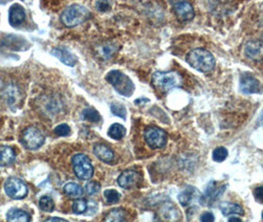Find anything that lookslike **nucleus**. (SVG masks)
Segmentation results:
<instances>
[{"mask_svg": "<svg viewBox=\"0 0 263 222\" xmlns=\"http://www.w3.org/2000/svg\"><path fill=\"white\" fill-rule=\"evenodd\" d=\"M152 82L158 91L165 93L174 88L181 87L183 77L177 71H157L153 74Z\"/></svg>", "mask_w": 263, "mask_h": 222, "instance_id": "nucleus-1", "label": "nucleus"}, {"mask_svg": "<svg viewBox=\"0 0 263 222\" xmlns=\"http://www.w3.org/2000/svg\"><path fill=\"white\" fill-rule=\"evenodd\" d=\"M186 62L197 71L202 73L210 72L216 65L214 56L205 49L192 50L186 57Z\"/></svg>", "mask_w": 263, "mask_h": 222, "instance_id": "nucleus-2", "label": "nucleus"}, {"mask_svg": "<svg viewBox=\"0 0 263 222\" xmlns=\"http://www.w3.org/2000/svg\"><path fill=\"white\" fill-rule=\"evenodd\" d=\"M89 17L90 12L85 6L80 4H72L64 10L61 20L67 28H74L87 21Z\"/></svg>", "mask_w": 263, "mask_h": 222, "instance_id": "nucleus-3", "label": "nucleus"}, {"mask_svg": "<svg viewBox=\"0 0 263 222\" xmlns=\"http://www.w3.org/2000/svg\"><path fill=\"white\" fill-rule=\"evenodd\" d=\"M106 80L120 95L131 97L135 92V84L130 77L120 70H111L108 72Z\"/></svg>", "mask_w": 263, "mask_h": 222, "instance_id": "nucleus-4", "label": "nucleus"}, {"mask_svg": "<svg viewBox=\"0 0 263 222\" xmlns=\"http://www.w3.org/2000/svg\"><path fill=\"white\" fill-rule=\"evenodd\" d=\"M71 164L73 167L74 174L78 179L82 181H87L92 178L94 169L90 159L85 154L79 153L74 155L71 159Z\"/></svg>", "mask_w": 263, "mask_h": 222, "instance_id": "nucleus-5", "label": "nucleus"}, {"mask_svg": "<svg viewBox=\"0 0 263 222\" xmlns=\"http://www.w3.org/2000/svg\"><path fill=\"white\" fill-rule=\"evenodd\" d=\"M145 140L152 149L164 148L167 142V134L164 129L158 127H148L144 132Z\"/></svg>", "mask_w": 263, "mask_h": 222, "instance_id": "nucleus-6", "label": "nucleus"}, {"mask_svg": "<svg viewBox=\"0 0 263 222\" xmlns=\"http://www.w3.org/2000/svg\"><path fill=\"white\" fill-rule=\"evenodd\" d=\"M6 194L13 199H22L28 194L27 185L19 178L11 177L6 180L4 184Z\"/></svg>", "mask_w": 263, "mask_h": 222, "instance_id": "nucleus-7", "label": "nucleus"}, {"mask_svg": "<svg viewBox=\"0 0 263 222\" xmlns=\"http://www.w3.org/2000/svg\"><path fill=\"white\" fill-rule=\"evenodd\" d=\"M45 136L37 127H28L22 133V143L29 150H36L43 146Z\"/></svg>", "mask_w": 263, "mask_h": 222, "instance_id": "nucleus-8", "label": "nucleus"}, {"mask_svg": "<svg viewBox=\"0 0 263 222\" xmlns=\"http://www.w3.org/2000/svg\"><path fill=\"white\" fill-rule=\"evenodd\" d=\"M177 18L183 22L190 21L195 16V11L189 0H169Z\"/></svg>", "mask_w": 263, "mask_h": 222, "instance_id": "nucleus-9", "label": "nucleus"}, {"mask_svg": "<svg viewBox=\"0 0 263 222\" xmlns=\"http://www.w3.org/2000/svg\"><path fill=\"white\" fill-rule=\"evenodd\" d=\"M240 91L244 94H258L263 90L262 84L251 74H243L239 82Z\"/></svg>", "mask_w": 263, "mask_h": 222, "instance_id": "nucleus-10", "label": "nucleus"}, {"mask_svg": "<svg viewBox=\"0 0 263 222\" xmlns=\"http://www.w3.org/2000/svg\"><path fill=\"white\" fill-rule=\"evenodd\" d=\"M141 175L137 171L126 170L118 178V184L123 189H131L141 182Z\"/></svg>", "mask_w": 263, "mask_h": 222, "instance_id": "nucleus-11", "label": "nucleus"}, {"mask_svg": "<svg viewBox=\"0 0 263 222\" xmlns=\"http://www.w3.org/2000/svg\"><path fill=\"white\" fill-rule=\"evenodd\" d=\"M8 19H9V24L12 27H19L21 26L26 19V12L24 8L20 4H13L9 8L8 12Z\"/></svg>", "mask_w": 263, "mask_h": 222, "instance_id": "nucleus-12", "label": "nucleus"}, {"mask_svg": "<svg viewBox=\"0 0 263 222\" xmlns=\"http://www.w3.org/2000/svg\"><path fill=\"white\" fill-rule=\"evenodd\" d=\"M51 54L54 57H56L61 63L66 64L67 66L72 67L77 64V58L66 48H56L52 50Z\"/></svg>", "mask_w": 263, "mask_h": 222, "instance_id": "nucleus-13", "label": "nucleus"}, {"mask_svg": "<svg viewBox=\"0 0 263 222\" xmlns=\"http://www.w3.org/2000/svg\"><path fill=\"white\" fill-rule=\"evenodd\" d=\"M93 152H94V155L104 163L112 164L115 160V154L113 150L105 144H102V143L96 144L93 148Z\"/></svg>", "mask_w": 263, "mask_h": 222, "instance_id": "nucleus-14", "label": "nucleus"}, {"mask_svg": "<svg viewBox=\"0 0 263 222\" xmlns=\"http://www.w3.org/2000/svg\"><path fill=\"white\" fill-rule=\"evenodd\" d=\"M245 53L251 60H261L263 59V43L259 41L248 42L245 47Z\"/></svg>", "mask_w": 263, "mask_h": 222, "instance_id": "nucleus-15", "label": "nucleus"}, {"mask_svg": "<svg viewBox=\"0 0 263 222\" xmlns=\"http://www.w3.org/2000/svg\"><path fill=\"white\" fill-rule=\"evenodd\" d=\"M16 155L12 147L1 145L0 146V167H7L15 162Z\"/></svg>", "mask_w": 263, "mask_h": 222, "instance_id": "nucleus-16", "label": "nucleus"}, {"mask_svg": "<svg viewBox=\"0 0 263 222\" xmlns=\"http://www.w3.org/2000/svg\"><path fill=\"white\" fill-rule=\"evenodd\" d=\"M7 221L28 222L31 220V215L19 208H11L6 214Z\"/></svg>", "mask_w": 263, "mask_h": 222, "instance_id": "nucleus-17", "label": "nucleus"}, {"mask_svg": "<svg viewBox=\"0 0 263 222\" xmlns=\"http://www.w3.org/2000/svg\"><path fill=\"white\" fill-rule=\"evenodd\" d=\"M221 211L224 216H230V215H243L244 210L243 208L236 203L232 202H223L220 206Z\"/></svg>", "mask_w": 263, "mask_h": 222, "instance_id": "nucleus-18", "label": "nucleus"}, {"mask_svg": "<svg viewBox=\"0 0 263 222\" xmlns=\"http://www.w3.org/2000/svg\"><path fill=\"white\" fill-rule=\"evenodd\" d=\"M196 189L188 187L187 189L181 191V193L178 195V199L179 202L183 205V206H188L194 199L195 193H196Z\"/></svg>", "mask_w": 263, "mask_h": 222, "instance_id": "nucleus-19", "label": "nucleus"}, {"mask_svg": "<svg viewBox=\"0 0 263 222\" xmlns=\"http://www.w3.org/2000/svg\"><path fill=\"white\" fill-rule=\"evenodd\" d=\"M126 132L127 130L124 126L120 124H113L108 130V135L115 140H121L125 137Z\"/></svg>", "mask_w": 263, "mask_h": 222, "instance_id": "nucleus-20", "label": "nucleus"}, {"mask_svg": "<svg viewBox=\"0 0 263 222\" xmlns=\"http://www.w3.org/2000/svg\"><path fill=\"white\" fill-rule=\"evenodd\" d=\"M64 192L70 198H78L83 194V190L78 184L68 183L64 187Z\"/></svg>", "mask_w": 263, "mask_h": 222, "instance_id": "nucleus-21", "label": "nucleus"}, {"mask_svg": "<svg viewBox=\"0 0 263 222\" xmlns=\"http://www.w3.org/2000/svg\"><path fill=\"white\" fill-rule=\"evenodd\" d=\"M126 219V212L122 208H114L110 210L105 216V221H124Z\"/></svg>", "mask_w": 263, "mask_h": 222, "instance_id": "nucleus-22", "label": "nucleus"}, {"mask_svg": "<svg viewBox=\"0 0 263 222\" xmlns=\"http://www.w3.org/2000/svg\"><path fill=\"white\" fill-rule=\"evenodd\" d=\"M82 117L84 120L94 123V124H98L101 122V116L98 113V111H96L94 108H87L82 112Z\"/></svg>", "mask_w": 263, "mask_h": 222, "instance_id": "nucleus-23", "label": "nucleus"}, {"mask_svg": "<svg viewBox=\"0 0 263 222\" xmlns=\"http://www.w3.org/2000/svg\"><path fill=\"white\" fill-rule=\"evenodd\" d=\"M40 208L45 212H52L55 209V202L49 195H43L39 200Z\"/></svg>", "mask_w": 263, "mask_h": 222, "instance_id": "nucleus-24", "label": "nucleus"}, {"mask_svg": "<svg viewBox=\"0 0 263 222\" xmlns=\"http://www.w3.org/2000/svg\"><path fill=\"white\" fill-rule=\"evenodd\" d=\"M223 192V190L220 189L218 190L217 187L215 186L214 183H211L207 189V191H206V196L205 198L207 199L208 203H212L213 201H215L217 198H220L219 196L221 195V193Z\"/></svg>", "mask_w": 263, "mask_h": 222, "instance_id": "nucleus-25", "label": "nucleus"}, {"mask_svg": "<svg viewBox=\"0 0 263 222\" xmlns=\"http://www.w3.org/2000/svg\"><path fill=\"white\" fill-rule=\"evenodd\" d=\"M88 202L83 198H76L72 204V210L76 214H82L87 211Z\"/></svg>", "mask_w": 263, "mask_h": 222, "instance_id": "nucleus-26", "label": "nucleus"}, {"mask_svg": "<svg viewBox=\"0 0 263 222\" xmlns=\"http://www.w3.org/2000/svg\"><path fill=\"white\" fill-rule=\"evenodd\" d=\"M104 197L108 203L114 204L120 200L121 193L118 190L110 189V190H106L104 191Z\"/></svg>", "mask_w": 263, "mask_h": 222, "instance_id": "nucleus-27", "label": "nucleus"}, {"mask_svg": "<svg viewBox=\"0 0 263 222\" xmlns=\"http://www.w3.org/2000/svg\"><path fill=\"white\" fill-rule=\"evenodd\" d=\"M111 112L113 115L123 119V120H126V117H127V110L125 108V106H123L122 104H119V103H112L111 104Z\"/></svg>", "mask_w": 263, "mask_h": 222, "instance_id": "nucleus-28", "label": "nucleus"}, {"mask_svg": "<svg viewBox=\"0 0 263 222\" xmlns=\"http://www.w3.org/2000/svg\"><path fill=\"white\" fill-rule=\"evenodd\" d=\"M228 154H229L228 150L225 147L220 146V147H217L213 151V159L216 162H223V161H225L227 159Z\"/></svg>", "mask_w": 263, "mask_h": 222, "instance_id": "nucleus-29", "label": "nucleus"}, {"mask_svg": "<svg viewBox=\"0 0 263 222\" xmlns=\"http://www.w3.org/2000/svg\"><path fill=\"white\" fill-rule=\"evenodd\" d=\"M100 189H101V186L98 182H88L84 187V190L88 195L97 194L100 191Z\"/></svg>", "mask_w": 263, "mask_h": 222, "instance_id": "nucleus-30", "label": "nucleus"}, {"mask_svg": "<svg viewBox=\"0 0 263 222\" xmlns=\"http://www.w3.org/2000/svg\"><path fill=\"white\" fill-rule=\"evenodd\" d=\"M55 133L58 136H67V135L70 134V127L66 124L59 125L58 127L55 128Z\"/></svg>", "mask_w": 263, "mask_h": 222, "instance_id": "nucleus-31", "label": "nucleus"}, {"mask_svg": "<svg viewBox=\"0 0 263 222\" xmlns=\"http://www.w3.org/2000/svg\"><path fill=\"white\" fill-rule=\"evenodd\" d=\"M96 7L98 9L99 11L101 12H105V11H108L110 10L111 8V4L109 2V0H99L96 4Z\"/></svg>", "mask_w": 263, "mask_h": 222, "instance_id": "nucleus-32", "label": "nucleus"}, {"mask_svg": "<svg viewBox=\"0 0 263 222\" xmlns=\"http://www.w3.org/2000/svg\"><path fill=\"white\" fill-rule=\"evenodd\" d=\"M253 195H254V198H255L258 202L263 203V186L257 187L256 189H254V190H253Z\"/></svg>", "mask_w": 263, "mask_h": 222, "instance_id": "nucleus-33", "label": "nucleus"}, {"mask_svg": "<svg viewBox=\"0 0 263 222\" xmlns=\"http://www.w3.org/2000/svg\"><path fill=\"white\" fill-rule=\"evenodd\" d=\"M200 220L203 222H212L215 220V217H214V215H213L211 212H204V213L201 215Z\"/></svg>", "mask_w": 263, "mask_h": 222, "instance_id": "nucleus-34", "label": "nucleus"}, {"mask_svg": "<svg viewBox=\"0 0 263 222\" xmlns=\"http://www.w3.org/2000/svg\"><path fill=\"white\" fill-rule=\"evenodd\" d=\"M116 49L115 48H112V46H108V47H105L103 49V54H104V57L106 58H110L112 57V55L115 53Z\"/></svg>", "mask_w": 263, "mask_h": 222, "instance_id": "nucleus-35", "label": "nucleus"}, {"mask_svg": "<svg viewBox=\"0 0 263 222\" xmlns=\"http://www.w3.org/2000/svg\"><path fill=\"white\" fill-rule=\"evenodd\" d=\"M46 221H64L66 222L67 220L64 219V218H60V217H50L48 219H46Z\"/></svg>", "mask_w": 263, "mask_h": 222, "instance_id": "nucleus-36", "label": "nucleus"}, {"mask_svg": "<svg viewBox=\"0 0 263 222\" xmlns=\"http://www.w3.org/2000/svg\"><path fill=\"white\" fill-rule=\"evenodd\" d=\"M229 221L238 222L241 221V220H240V218H238V217H233V216H231V217H230V218H229Z\"/></svg>", "mask_w": 263, "mask_h": 222, "instance_id": "nucleus-37", "label": "nucleus"}, {"mask_svg": "<svg viewBox=\"0 0 263 222\" xmlns=\"http://www.w3.org/2000/svg\"><path fill=\"white\" fill-rule=\"evenodd\" d=\"M259 123H260V124H263V111L262 113H261V115H260V117H259Z\"/></svg>", "mask_w": 263, "mask_h": 222, "instance_id": "nucleus-38", "label": "nucleus"}, {"mask_svg": "<svg viewBox=\"0 0 263 222\" xmlns=\"http://www.w3.org/2000/svg\"><path fill=\"white\" fill-rule=\"evenodd\" d=\"M262 219H263V211H262Z\"/></svg>", "mask_w": 263, "mask_h": 222, "instance_id": "nucleus-39", "label": "nucleus"}]
</instances>
